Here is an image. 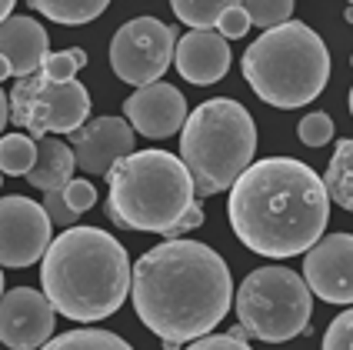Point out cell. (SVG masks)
<instances>
[{
  "mask_svg": "<svg viewBox=\"0 0 353 350\" xmlns=\"http://www.w3.org/2000/svg\"><path fill=\"white\" fill-rule=\"evenodd\" d=\"M57 311L34 287H10L0 300V340L10 350H37L54 340Z\"/></svg>",
  "mask_w": 353,
  "mask_h": 350,
  "instance_id": "obj_11",
  "label": "cell"
},
{
  "mask_svg": "<svg viewBox=\"0 0 353 350\" xmlns=\"http://www.w3.org/2000/svg\"><path fill=\"white\" fill-rule=\"evenodd\" d=\"M200 224H203V204H200V200H194V207H190V211H187V217H183V220H180V224H176L174 231L167 233V240H183V233L196 231V227H200Z\"/></svg>",
  "mask_w": 353,
  "mask_h": 350,
  "instance_id": "obj_31",
  "label": "cell"
},
{
  "mask_svg": "<svg viewBox=\"0 0 353 350\" xmlns=\"http://www.w3.org/2000/svg\"><path fill=\"white\" fill-rule=\"evenodd\" d=\"M40 154L34 171L27 174V184L37 187L43 194H54V191H67L70 180H74V167H77V154L70 144H63L60 137H43L37 140Z\"/></svg>",
  "mask_w": 353,
  "mask_h": 350,
  "instance_id": "obj_17",
  "label": "cell"
},
{
  "mask_svg": "<svg viewBox=\"0 0 353 350\" xmlns=\"http://www.w3.org/2000/svg\"><path fill=\"white\" fill-rule=\"evenodd\" d=\"M50 54H54L50 37L40 20L20 17V14L0 20V77H34L43 70Z\"/></svg>",
  "mask_w": 353,
  "mask_h": 350,
  "instance_id": "obj_15",
  "label": "cell"
},
{
  "mask_svg": "<svg viewBox=\"0 0 353 350\" xmlns=\"http://www.w3.org/2000/svg\"><path fill=\"white\" fill-rule=\"evenodd\" d=\"M87 67V54L83 50H77V47H70V50H54L50 57H47V64H43V77L57 80V84H67V80H77L74 74H80Z\"/></svg>",
  "mask_w": 353,
  "mask_h": 350,
  "instance_id": "obj_24",
  "label": "cell"
},
{
  "mask_svg": "<svg viewBox=\"0 0 353 350\" xmlns=\"http://www.w3.org/2000/svg\"><path fill=\"white\" fill-rule=\"evenodd\" d=\"M174 64L187 84H216L230 70V40H223L216 30H190L176 43Z\"/></svg>",
  "mask_w": 353,
  "mask_h": 350,
  "instance_id": "obj_16",
  "label": "cell"
},
{
  "mask_svg": "<svg viewBox=\"0 0 353 350\" xmlns=\"http://www.w3.org/2000/svg\"><path fill=\"white\" fill-rule=\"evenodd\" d=\"M347 20H350V23H353V3H350V7H347Z\"/></svg>",
  "mask_w": 353,
  "mask_h": 350,
  "instance_id": "obj_34",
  "label": "cell"
},
{
  "mask_svg": "<svg viewBox=\"0 0 353 350\" xmlns=\"http://www.w3.org/2000/svg\"><path fill=\"white\" fill-rule=\"evenodd\" d=\"M314 291L290 267H256L236 287L240 327L263 344H287L310 327Z\"/></svg>",
  "mask_w": 353,
  "mask_h": 350,
  "instance_id": "obj_7",
  "label": "cell"
},
{
  "mask_svg": "<svg viewBox=\"0 0 353 350\" xmlns=\"http://www.w3.org/2000/svg\"><path fill=\"white\" fill-rule=\"evenodd\" d=\"M7 120H10V97H7V94H0V124L7 127Z\"/></svg>",
  "mask_w": 353,
  "mask_h": 350,
  "instance_id": "obj_32",
  "label": "cell"
},
{
  "mask_svg": "<svg viewBox=\"0 0 353 350\" xmlns=\"http://www.w3.org/2000/svg\"><path fill=\"white\" fill-rule=\"evenodd\" d=\"M130 300L140 324L157 333L163 350L210 337L230 313L234 277L223 257L200 240H163L134 264Z\"/></svg>",
  "mask_w": 353,
  "mask_h": 350,
  "instance_id": "obj_1",
  "label": "cell"
},
{
  "mask_svg": "<svg viewBox=\"0 0 353 350\" xmlns=\"http://www.w3.org/2000/svg\"><path fill=\"white\" fill-rule=\"evenodd\" d=\"M230 0H174V14L190 30H216Z\"/></svg>",
  "mask_w": 353,
  "mask_h": 350,
  "instance_id": "obj_22",
  "label": "cell"
},
{
  "mask_svg": "<svg viewBox=\"0 0 353 350\" xmlns=\"http://www.w3.org/2000/svg\"><path fill=\"white\" fill-rule=\"evenodd\" d=\"M334 130H336V124L330 120V114H323V110H314V114H307L300 124H296V137H300L307 147H323V144H330Z\"/></svg>",
  "mask_w": 353,
  "mask_h": 350,
  "instance_id": "obj_25",
  "label": "cell"
},
{
  "mask_svg": "<svg viewBox=\"0 0 353 350\" xmlns=\"http://www.w3.org/2000/svg\"><path fill=\"white\" fill-rule=\"evenodd\" d=\"M63 197H67V204H70L77 214L90 211V207L97 204V191H94V184H90L87 177H74V180H70V187L63 191Z\"/></svg>",
  "mask_w": 353,
  "mask_h": 350,
  "instance_id": "obj_30",
  "label": "cell"
},
{
  "mask_svg": "<svg viewBox=\"0 0 353 350\" xmlns=\"http://www.w3.org/2000/svg\"><path fill=\"white\" fill-rule=\"evenodd\" d=\"M350 114H353V87H350Z\"/></svg>",
  "mask_w": 353,
  "mask_h": 350,
  "instance_id": "obj_35",
  "label": "cell"
},
{
  "mask_svg": "<svg viewBox=\"0 0 353 350\" xmlns=\"http://www.w3.org/2000/svg\"><path fill=\"white\" fill-rule=\"evenodd\" d=\"M43 211H47V217H50V224L54 227H74V220H77V211L67 204V197H63V191H54V194H43Z\"/></svg>",
  "mask_w": 353,
  "mask_h": 350,
  "instance_id": "obj_29",
  "label": "cell"
},
{
  "mask_svg": "<svg viewBox=\"0 0 353 350\" xmlns=\"http://www.w3.org/2000/svg\"><path fill=\"white\" fill-rule=\"evenodd\" d=\"M247 30H250V17H247L243 3H240V0H230L227 14H223L220 23H216V34H220L223 40H240Z\"/></svg>",
  "mask_w": 353,
  "mask_h": 350,
  "instance_id": "obj_27",
  "label": "cell"
},
{
  "mask_svg": "<svg viewBox=\"0 0 353 350\" xmlns=\"http://www.w3.org/2000/svg\"><path fill=\"white\" fill-rule=\"evenodd\" d=\"M0 17L3 20L14 17V0H3V3H0Z\"/></svg>",
  "mask_w": 353,
  "mask_h": 350,
  "instance_id": "obj_33",
  "label": "cell"
},
{
  "mask_svg": "<svg viewBox=\"0 0 353 350\" xmlns=\"http://www.w3.org/2000/svg\"><path fill=\"white\" fill-rule=\"evenodd\" d=\"M123 117L127 124L143 137H154V140H163V137L176 134L187 127V100L176 90L174 84H150V87H140L130 97L123 100Z\"/></svg>",
  "mask_w": 353,
  "mask_h": 350,
  "instance_id": "obj_14",
  "label": "cell"
},
{
  "mask_svg": "<svg viewBox=\"0 0 353 350\" xmlns=\"http://www.w3.org/2000/svg\"><path fill=\"white\" fill-rule=\"evenodd\" d=\"M40 350H134L123 337L110 331H97V327H80V331H67L54 337L47 347Z\"/></svg>",
  "mask_w": 353,
  "mask_h": 350,
  "instance_id": "obj_21",
  "label": "cell"
},
{
  "mask_svg": "<svg viewBox=\"0 0 353 350\" xmlns=\"http://www.w3.org/2000/svg\"><path fill=\"white\" fill-rule=\"evenodd\" d=\"M176 30L157 17H134L110 40V67L130 87L160 84L170 60H176Z\"/></svg>",
  "mask_w": 353,
  "mask_h": 350,
  "instance_id": "obj_9",
  "label": "cell"
},
{
  "mask_svg": "<svg viewBox=\"0 0 353 350\" xmlns=\"http://www.w3.org/2000/svg\"><path fill=\"white\" fill-rule=\"evenodd\" d=\"M70 147L77 154V167L87 177H107L120 160L134 150V127L123 117H94L70 134Z\"/></svg>",
  "mask_w": 353,
  "mask_h": 350,
  "instance_id": "obj_13",
  "label": "cell"
},
{
  "mask_svg": "<svg viewBox=\"0 0 353 350\" xmlns=\"http://www.w3.org/2000/svg\"><path fill=\"white\" fill-rule=\"evenodd\" d=\"M50 217L43 204L20 194H7L0 200V264L20 271L47 257L54 237H50Z\"/></svg>",
  "mask_w": 353,
  "mask_h": 350,
  "instance_id": "obj_10",
  "label": "cell"
},
{
  "mask_svg": "<svg viewBox=\"0 0 353 350\" xmlns=\"http://www.w3.org/2000/svg\"><path fill=\"white\" fill-rule=\"evenodd\" d=\"M240 67L263 104L294 110L323 94L330 80V50L314 27L290 20L276 30H263L247 47Z\"/></svg>",
  "mask_w": 353,
  "mask_h": 350,
  "instance_id": "obj_5",
  "label": "cell"
},
{
  "mask_svg": "<svg viewBox=\"0 0 353 350\" xmlns=\"http://www.w3.org/2000/svg\"><path fill=\"white\" fill-rule=\"evenodd\" d=\"M30 7L54 23H63V27L90 23L107 10L103 0H30Z\"/></svg>",
  "mask_w": 353,
  "mask_h": 350,
  "instance_id": "obj_19",
  "label": "cell"
},
{
  "mask_svg": "<svg viewBox=\"0 0 353 350\" xmlns=\"http://www.w3.org/2000/svg\"><path fill=\"white\" fill-rule=\"evenodd\" d=\"M90 90L80 80H57L34 74L27 80H17L10 90V120L23 127L30 137H57L77 134L90 117Z\"/></svg>",
  "mask_w": 353,
  "mask_h": 350,
  "instance_id": "obj_8",
  "label": "cell"
},
{
  "mask_svg": "<svg viewBox=\"0 0 353 350\" xmlns=\"http://www.w3.org/2000/svg\"><path fill=\"white\" fill-rule=\"evenodd\" d=\"M187 350H250V344H247V331L236 327V331H230V333H210V337H200V340H194Z\"/></svg>",
  "mask_w": 353,
  "mask_h": 350,
  "instance_id": "obj_28",
  "label": "cell"
},
{
  "mask_svg": "<svg viewBox=\"0 0 353 350\" xmlns=\"http://www.w3.org/2000/svg\"><path fill=\"white\" fill-rule=\"evenodd\" d=\"M40 147L30 134H3L0 140V171L7 177H27L37 164Z\"/></svg>",
  "mask_w": 353,
  "mask_h": 350,
  "instance_id": "obj_20",
  "label": "cell"
},
{
  "mask_svg": "<svg viewBox=\"0 0 353 350\" xmlns=\"http://www.w3.org/2000/svg\"><path fill=\"white\" fill-rule=\"evenodd\" d=\"M323 184H327V194L336 207L353 214V140L336 144L334 157L327 164V174H323Z\"/></svg>",
  "mask_w": 353,
  "mask_h": 350,
  "instance_id": "obj_18",
  "label": "cell"
},
{
  "mask_svg": "<svg viewBox=\"0 0 353 350\" xmlns=\"http://www.w3.org/2000/svg\"><path fill=\"white\" fill-rule=\"evenodd\" d=\"M303 280L327 304H353V233H327L303 257Z\"/></svg>",
  "mask_w": 353,
  "mask_h": 350,
  "instance_id": "obj_12",
  "label": "cell"
},
{
  "mask_svg": "<svg viewBox=\"0 0 353 350\" xmlns=\"http://www.w3.org/2000/svg\"><path fill=\"white\" fill-rule=\"evenodd\" d=\"M320 350H353V307L343 313H336L334 320H330Z\"/></svg>",
  "mask_w": 353,
  "mask_h": 350,
  "instance_id": "obj_26",
  "label": "cell"
},
{
  "mask_svg": "<svg viewBox=\"0 0 353 350\" xmlns=\"http://www.w3.org/2000/svg\"><path fill=\"white\" fill-rule=\"evenodd\" d=\"M254 154L256 124L240 100H203L180 130V160L194 177L196 200L234 191L236 180L254 167Z\"/></svg>",
  "mask_w": 353,
  "mask_h": 350,
  "instance_id": "obj_6",
  "label": "cell"
},
{
  "mask_svg": "<svg viewBox=\"0 0 353 350\" xmlns=\"http://www.w3.org/2000/svg\"><path fill=\"white\" fill-rule=\"evenodd\" d=\"M227 217L243 247L287 260L310 253L327 237L330 194L323 177L303 160L267 157L234 184Z\"/></svg>",
  "mask_w": 353,
  "mask_h": 350,
  "instance_id": "obj_2",
  "label": "cell"
},
{
  "mask_svg": "<svg viewBox=\"0 0 353 350\" xmlns=\"http://www.w3.org/2000/svg\"><path fill=\"white\" fill-rule=\"evenodd\" d=\"M40 287L57 313L77 324H94L123 307L134 287V267L114 233L70 227L54 237L40 260Z\"/></svg>",
  "mask_w": 353,
  "mask_h": 350,
  "instance_id": "obj_3",
  "label": "cell"
},
{
  "mask_svg": "<svg viewBox=\"0 0 353 350\" xmlns=\"http://www.w3.org/2000/svg\"><path fill=\"white\" fill-rule=\"evenodd\" d=\"M107 217L120 231L170 233L194 207L187 164L167 150H137L107 174Z\"/></svg>",
  "mask_w": 353,
  "mask_h": 350,
  "instance_id": "obj_4",
  "label": "cell"
},
{
  "mask_svg": "<svg viewBox=\"0 0 353 350\" xmlns=\"http://www.w3.org/2000/svg\"><path fill=\"white\" fill-rule=\"evenodd\" d=\"M247 17L254 27H263V30H276L283 23H290V14H294V3L290 0H240Z\"/></svg>",
  "mask_w": 353,
  "mask_h": 350,
  "instance_id": "obj_23",
  "label": "cell"
},
{
  "mask_svg": "<svg viewBox=\"0 0 353 350\" xmlns=\"http://www.w3.org/2000/svg\"><path fill=\"white\" fill-rule=\"evenodd\" d=\"M350 67H353V57H350Z\"/></svg>",
  "mask_w": 353,
  "mask_h": 350,
  "instance_id": "obj_36",
  "label": "cell"
}]
</instances>
